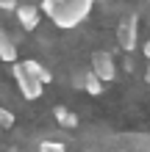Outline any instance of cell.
Returning <instances> with one entry per match:
<instances>
[{
    "label": "cell",
    "mask_w": 150,
    "mask_h": 152,
    "mask_svg": "<svg viewBox=\"0 0 150 152\" xmlns=\"http://www.w3.org/2000/svg\"><path fill=\"white\" fill-rule=\"evenodd\" d=\"M17 20H20L22 31H36V25L42 20V8L33 6V3H20V8H17Z\"/></svg>",
    "instance_id": "obj_5"
},
{
    "label": "cell",
    "mask_w": 150,
    "mask_h": 152,
    "mask_svg": "<svg viewBox=\"0 0 150 152\" xmlns=\"http://www.w3.org/2000/svg\"><path fill=\"white\" fill-rule=\"evenodd\" d=\"M117 44H120V50H125V53L136 50V44H139V20H136V14H128V17L120 20V25H117Z\"/></svg>",
    "instance_id": "obj_2"
},
{
    "label": "cell",
    "mask_w": 150,
    "mask_h": 152,
    "mask_svg": "<svg viewBox=\"0 0 150 152\" xmlns=\"http://www.w3.org/2000/svg\"><path fill=\"white\" fill-rule=\"evenodd\" d=\"M145 80H147V86H150V64H147V75H145Z\"/></svg>",
    "instance_id": "obj_14"
},
{
    "label": "cell",
    "mask_w": 150,
    "mask_h": 152,
    "mask_svg": "<svg viewBox=\"0 0 150 152\" xmlns=\"http://www.w3.org/2000/svg\"><path fill=\"white\" fill-rule=\"evenodd\" d=\"M39 8H42V14H47L53 20V25L69 31V28L81 25L86 17H89L95 3L92 0H42Z\"/></svg>",
    "instance_id": "obj_1"
},
{
    "label": "cell",
    "mask_w": 150,
    "mask_h": 152,
    "mask_svg": "<svg viewBox=\"0 0 150 152\" xmlns=\"http://www.w3.org/2000/svg\"><path fill=\"white\" fill-rule=\"evenodd\" d=\"M53 116H56V122L61 124V127H67V130L78 127V122H81L69 108H64V105H56V108H53Z\"/></svg>",
    "instance_id": "obj_8"
},
{
    "label": "cell",
    "mask_w": 150,
    "mask_h": 152,
    "mask_svg": "<svg viewBox=\"0 0 150 152\" xmlns=\"http://www.w3.org/2000/svg\"><path fill=\"white\" fill-rule=\"evenodd\" d=\"M36 152H67V147L61 141H42Z\"/></svg>",
    "instance_id": "obj_10"
},
{
    "label": "cell",
    "mask_w": 150,
    "mask_h": 152,
    "mask_svg": "<svg viewBox=\"0 0 150 152\" xmlns=\"http://www.w3.org/2000/svg\"><path fill=\"white\" fill-rule=\"evenodd\" d=\"M92 72L98 75L103 83H111L114 77H117V66H114V61H111V56L109 53H95L92 56Z\"/></svg>",
    "instance_id": "obj_4"
},
{
    "label": "cell",
    "mask_w": 150,
    "mask_h": 152,
    "mask_svg": "<svg viewBox=\"0 0 150 152\" xmlns=\"http://www.w3.org/2000/svg\"><path fill=\"white\" fill-rule=\"evenodd\" d=\"M0 8H3V11H17L20 3H17V0H0Z\"/></svg>",
    "instance_id": "obj_12"
},
{
    "label": "cell",
    "mask_w": 150,
    "mask_h": 152,
    "mask_svg": "<svg viewBox=\"0 0 150 152\" xmlns=\"http://www.w3.org/2000/svg\"><path fill=\"white\" fill-rule=\"evenodd\" d=\"M81 77H83V91H86V94H92V97L103 94V86H106V83H103V80L95 75V72H92V69H89V72H83Z\"/></svg>",
    "instance_id": "obj_9"
},
{
    "label": "cell",
    "mask_w": 150,
    "mask_h": 152,
    "mask_svg": "<svg viewBox=\"0 0 150 152\" xmlns=\"http://www.w3.org/2000/svg\"><path fill=\"white\" fill-rule=\"evenodd\" d=\"M0 61H6V64H17V42L8 36V33L0 28Z\"/></svg>",
    "instance_id": "obj_7"
},
{
    "label": "cell",
    "mask_w": 150,
    "mask_h": 152,
    "mask_svg": "<svg viewBox=\"0 0 150 152\" xmlns=\"http://www.w3.org/2000/svg\"><path fill=\"white\" fill-rule=\"evenodd\" d=\"M11 77H14V83H17V88H20V94L25 97V100H39L42 97V86L36 77H31L28 72L22 69V64H14L11 66Z\"/></svg>",
    "instance_id": "obj_3"
},
{
    "label": "cell",
    "mask_w": 150,
    "mask_h": 152,
    "mask_svg": "<svg viewBox=\"0 0 150 152\" xmlns=\"http://www.w3.org/2000/svg\"><path fill=\"white\" fill-rule=\"evenodd\" d=\"M22 69L28 72L31 77H36L42 86H47L50 80H53V72L45 66V64H39V61H33V58H28V61H22Z\"/></svg>",
    "instance_id": "obj_6"
},
{
    "label": "cell",
    "mask_w": 150,
    "mask_h": 152,
    "mask_svg": "<svg viewBox=\"0 0 150 152\" xmlns=\"http://www.w3.org/2000/svg\"><path fill=\"white\" fill-rule=\"evenodd\" d=\"M0 127H14V113L0 105Z\"/></svg>",
    "instance_id": "obj_11"
},
{
    "label": "cell",
    "mask_w": 150,
    "mask_h": 152,
    "mask_svg": "<svg viewBox=\"0 0 150 152\" xmlns=\"http://www.w3.org/2000/svg\"><path fill=\"white\" fill-rule=\"evenodd\" d=\"M142 53H145V58H147V64H150V39L142 44Z\"/></svg>",
    "instance_id": "obj_13"
}]
</instances>
